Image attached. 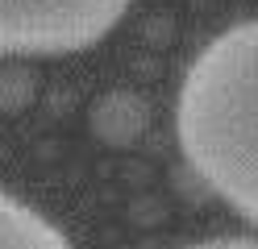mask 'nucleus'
Here are the masks:
<instances>
[{
	"label": "nucleus",
	"mask_w": 258,
	"mask_h": 249,
	"mask_svg": "<svg viewBox=\"0 0 258 249\" xmlns=\"http://www.w3.org/2000/svg\"><path fill=\"white\" fill-rule=\"evenodd\" d=\"M134 0H0V58L75 54L100 42Z\"/></svg>",
	"instance_id": "2"
},
{
	"label": "nucleus",
	"mask_w": 258,
	"mask_h": 249,
	"mask_svg": "<svg viewBox=\"0 0 258 249\" xmlns=\"http://www.w3.org/2000/svg\"><path fill=\"white\" fill-rule=\"evenodd\" d=\"M183 249H258V237H213V241H196Z\"/></svg>",
	"instance_id": "4"
},
{
	"label": "nucleus",
	"mask_w": 258,
	"mask_h": 249,
	"mask_svg": "<svg viewBox=\"0 0 258 249\" xmlns=\"http://www.w3.org/2000/svg\"><path fill=\"white\" fill-rule=\"evenodd\" d=\"M179 149L237 216L258 224V17L221 29L179 83Z\"/></svg>",
	"instance_id": "1"
},
{
	"label": "nucleus",
	"mask_w": 258,
	"mask_h": 249,
	"mask_svg": "<svg viewBox=\"0 0 258 249\" xmlns=\"http://www.w3.org/2000/svg\"><path fill=\"white\" fill-rule=\"evenodd\" d=\"M0 249H71L67 232L0 187Z\"/></svg>",
	"instance_id": "3"
}]
</instances>
